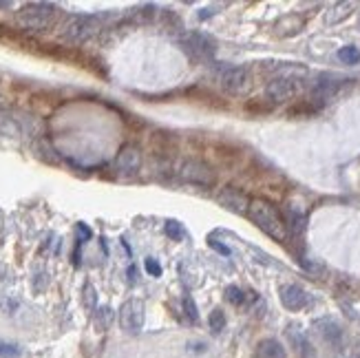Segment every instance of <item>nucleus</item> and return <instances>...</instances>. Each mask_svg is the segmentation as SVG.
Masks as SVG:
<instances>
[{
	"label": "nucleus",
	"mask_w": 360,
	"mask_h": 358,
	"mask_svg": "<svg viewBox=\"0 0 360 358\" xmlns=\"http://www.w3.org/2000/svg\"><path fill=\"white\" fill-rule=\"evenodd\" d=\"M248 215L259 226V230H263L274 241L288 239V226H285L283 215L277 210V206H272L266 199H252Z\"/></svg>",
	"instance_id": "obj_1"
},
{
	"label": "nucleus",
	"mask_w": 360,
	"mask_h": 358,
	"mask_svg": "<svg viewBox=\"0 0 360 358\" xmlns=\"http://www.w3.org/2000/svg\"><path fill=\"white\" fill-rule=\"evenodd\" d=\"M16 23L20 29L42 34L54 29L58 23V7L51 3H29L16 14Z\"/></svg>",
	"instance_id": "obj_2"
},
{
	"label": "nucleus",
	"mask_w": 360,
	"mask_h": 358,
	"mask_svg": "<svg viewBox=\"0 0 360 358\" xmlns=\"http://www.w3.org/2000/svg\"><path fill=\"white\" fill-rule=\"evenodd\" d=\"M102 29V16L95 14H71L60 27V36L73 42V45H80V42H87L93 38L98 31Z\"/></svg>",
	"instance_id": "obj_3"
},
{
	"label": "nucleus",
	"mask_w": 360,
	"mask_h": 358,
	"mask_svg": "<svg viewBox=\"0 0 360 358\" xmlns=\"http://www.w3.org/2000/svg\"><path fill=\"white\" fill-rule=\"evenodd\" d=\"M179 177H182L184 184L190 186H199V188H215L217 186V171L213 164H208L204 160H197V157H188L177 168Z\"/></svg>",
	"instance_id": "obj_4"
},
{
	"label": "nucleus",
	"mask_w": 360,
	"mask_h": 358,
	"mask_svg": "<svg viewBox=\"0 0 360 358\" xmlns=\"http://www.w3.org/2000/svg\"><path fill=\"white\" fill-rule=\"evenodd\" d=\"M182 47L186 51V56L193 60V62H208L213 60L215 56V40L206 36V34H199V31H188L182 40Z\"/></svg>",
	"instance_id": "obj_5"
},
{
	"label": "nucleus",
	"mask_w": 360,
	"mask_h": 358,
	"mask_svg": "<svg viewBox=\"0 0 360 358\" xmlns=\"http://www.w3.org/2000/svg\"><path fill=\"white\" fill-rule=\"evenodd\" d=\"M146 321V310L142 299H129L120 308V328L126 334H140Z\"/></svg>",
	"instance_id": "obj_6"
},
{
	"label": "nucleus",
	"mask_w": 360,
	"mask_h": 358,
	"mask_svg": "<svg viewBox=\"0 0 360 358\" xmlns=\"http://www.w3.org/2000/svg\"><path fill=\"white\" fill-rule=\"evenodd\" d=\"M219 87L224 89L228 96H241L250 87V73L246 67L230 65L219 71Z\"/></svg>",
	"instance_id": "obj_7"
},
{
	"label": "nucleus",
	"mask_w": 360,
	"mask_h": 358,
	"mask_svg": "<svg viewBox=\"0 0 360 358\" xmlns=\"http://www.w3.org/2000/svg\"><path fill=\"white\" fill-rule=\"evenodd\" d=\"M296 93H299V80L290 78V76H279V78L270 80L268 89H266V96L272 104L290 102Z\"/></svg>",
	"instance_id": "obj_8"
},
{
	"label": "nucleus",
	"mask_w": 360,
	"mask_h": 358,
	"mask_svg": "<svg viewBox=\"0 0 360 358\" xmlns=\"http://www.w3.org/2000/svg\"><path fill=\"white\" fill-rule=\"evenodd\" d=\"M142 162H144V155H142L140 146L124 144L118 157H115V171L120 175H135V173H140Z\"/></svg>",
	"instance_id": "obj_9"
},
{
	"label": "nucleus",
	"mask_w": 360,
	"mask_h": 358,
	"mask_svg": "<svg viewBox=\"0 0 360 358\" xmlns=\"http://www.w3.org/2000/svg\"><path fill=\"white\" fill-rule=\"evenodd\" d=\"M281 303L285 310L290 312H301L305 310L307 305H310V294H307L301 286H296V283H288V286L281 288Z\"/></svg>",
	"instance_id": "obj_10"
},
{
	"label": "nucleus",
	"mask_w": 360,
	"mask_h": 358,
	"mask_svg": "<svg viewBox=\"0 0 360 358\" xmlns=\"http://www.w3.org/2000/svg\"><path fill=\"white\" fill-rule=\"evenodd\" d=\"M219 202L224 204L226 208H230L232 213H239V215H248V210H250L252 199H250V197H248L246 193L237 191V188H224V193L219 195Z\"/></svg>",
	"instance_id": "obj_11"
},
{
	"label": "nucleus",
	"mask_w": 360,
	"mask_h": 358,
	"mask_svg": "<svg viewBox=\"0 0 360 358\" xmlns=\"http://www.w3.org/2000/svg\"><path fill=\"white\" fill-rule=\"evenodd\" d=\"M257 358H288L285 347L277 339H263L257 343V350H254Z\"/></svg>",
	"instance_id": "obj_12"
},
{
	"label": "nucleus",
	"mask_w": 360,
	"mask_h": 358,
	"mask_svg": "<svg viewBox=\"0 0 360 358\" xmlns=\"http://www.w3.org/2000/svg\"><path fill=\"white\" fill-rule=\"evenodd\" d=\"M288 339L292 341V345L296 347V352H299L301 358L312 356L310 341H307V336H305L299 328H294V325H290V328H288Z\"/></svg>",
	"instance_id": "obj_13"
},
{
	"label": "nucleus",
	"mask_w": 360,
	"mask_h": 358,
	"mask_svg": "<svg viewBox=\"0 0 360 358\" xmlns=\"http://www.w3.org/2000/svg\"><path fill=\"white\" fill-rule=\"evenodd\" d=\"M352 12H354V3H336V5L330 7L325 20H327V25H338V23H343V20H347L349 16H352Z\"/></svg>",
	"instance_id": "obj_14"
},
{
	"label": "nucleus",
	"mask_w": 360,
	"mask_h": 358,
	"mask_svg": "<svg viewBox=\"0 0 360 358\" xmlns=\"http://www.w3.org/2000/svg\"><path fill=\"white\" fill-rule=\"evenodd\" d=\"M316 328H319V332H321L323 339L330 341V343H338V341H341V336H343L341 328H338V325H336L334 321H330V319L319 321V323H316Z\"/></svg>",
	"instance_id": "obj_15"
},
{
	"label": "nucleus",
	"mask_w": 360,
	"mask_h": 358,
	"mask_svg": "<svg viewBox=\"0 0 360 358\" xmlns=\"http://www.w3.org/2000/svg\"><path fill=\"white\" fill-rule=\"evenodd\" d=\"M113 310L111 308H100V310H95V328H98V332H107L111 325H113Z\"/></svg>",
	"instance_id": "obj_16"
},
{
	"label": "nucleus",
	"mask_w": 360,
	"mask_h": 358,
	"mask_svg": "<svg viewBox=\"0 0 360 358\" xmlns=\"http://www.w3.org/2000/svg\"><path fill=\"white\" fill-rule=\"evenodd\" d=\"M208 325H210V332L213 334H221L224 332V328H226V314H224V310H213L208 314Z\"/></svg>",
	"instance_id": "obj_17"
},
{
	"label": "nucleus",
	"mask_w": 360,
	"mask_h": 358,
	"mask_svg": "<svg viewBox=\"0 0 360 358\" xmlns=\"http://www.w3.org/2000/svg\"><path fill=\"white\" fill-rule=\"evenodd\" d=\"M166 235L171 237L173 241H184L188 233H186L184 224H179L177 219H168L166 221Z\"/></svg>",
	"instance_id": "obj_18"
},
{
	"label": "nucleus",
	"mask_w": 360,
	"mask_h": 358,
	"mask_svg": "<svg viewBox=\"0 0 360 358\" xmlns=\"http://www.w3.org/2000/svg\"><path fill=\"white\" fill-rule=\"evenodd\" d=\"M82 303L89 312L98 310V292H95V288L91 286V283H87V286L82 288Z\"/></svg>",
	"instance_id": "obj_19"
},
{
	"label": "nucleus",
	"mask_w": 360,
	"mask_h": 358,
	"mask_svg": "<svg viewBox=\"0 0 360 358\" xmlns=\"http://www.w3.org/2000/svg\"><path fill=\"white\" fill-rule=\"evenodd\" d=\"M226 299L228 303H232L235 308H241V305H246V292H243L239 286H228L226 288Z\"/></svg>",
	"instance_id": "obj_20"
},
{
	"label": "nucleus",
	"mask_w": 360,
	"mask_h": 358,
	"mask_svg": "<svg viewBox=\"0 0 360 358\" xmlns=\"http://www.w3.org/2000/svg\"><path fill=\"white\" fill-rule=\"evenodd\" d=\"M155 12H157L155 5H144L140 9H135L133 20H135V23H140V25H146V23H151V20L155 18Z\"/></svg>",
	"instance_id": "obj_21"
},
{
	"label": "nucleus",
	"mask_w": 360,
	"mask_h": 358,
	"mask_svg": "<svg viewBox=\"0 0 360 358\" xmlns=\"http://www.w3.org/2000/svg\"><path fill=\"white\" fill-rule=\"evenodd\" d=\"M338 60L345 62V65H358L360 62V51L356 47H343L341 51H338Z\"/></svg>",
	"instance_id": "obj_22"
},
{
	"label": "nucleus",
	"mask_w": 360,
	"mask_h": 358,
	"mask_svg": "<svg viewBox=\"0 0 360 358\" xmlns=\"http://www.w3.org/2000/svg\"><path fill=\"white\" fill-rule=\"evenodd\" d=\"M184 312L190 323H197L199 321V312H197V305H195V299L190 297V294H186L184 297Z\"/></svg>",
	"instance_id": "obj_23"
},
{
	"label": "nucleus",
	"mask_w": 360,
	"mask_h": 358,
	"mask_svg": "<svg viewBox=\"0 0 360 358\" xmlns=\"http://www.w3.org/2000/svg\"><path fill=\"white\" fill-rule=\"evenodd\" d=\"M18 356H20V347L18 345L0 341V358H18Z\"/></svg>",
	"instance_id": "obj_24"
},
{
	"label": "nucleus",
	"mask_w": 360,
	"mask_h": 358,
	"mask_svg": "<svg viewBox=\"0 0 360 358\" xmlns=\"http://www.w3.org/2000/svg\"><path fill=\"white\" fill-rule=\"evenodd\" d=\"M144 266H146V272L151 277H162V266H160V261L157 259H153V257H146V261H144Z\"/></svg>",
	"instance_id": "obj_25"
},
{
	"label": "nucleus",
	"mask_w": 360,
	"mask_h": 358,
	"mask_svg": "<svg viewBox=\"0 0 360 358\" xmlns=\"http://www.w3.org/2000/svg\"><path fill=\"white\" fill-rule=\"evenodd\" d=\"M208 246H210V248H213V250H217V252H219V255H224V257H230V248H228L226 244H219V241H217V239H213V237H210V239H208Z\"/></svg>",
	"instance_id": "obj_26"
},
{
	"label": "nucleus",
	"mask_w": 360,
	"mask_h": 358,
	"mask_svg": "<svg viewBox=\"0 0 360 358\" xmlns=\"http://www.w3.org/2000/svg\"><path fill=\"white\" fill-rule=\"evenodd\" d=\"M16 308H18V301H12V299L0 297V310H3L5 314H14Z\"/></svg>",
	"instance_id": "obj_27"
},
{
	"label": "nucleus",
	"mask_w": 360,
	"mask_h": 358,
	"mask_svg": "<svg viewBox=\"0 0 360 358\" xmlns=\"http://www.w3.org/2000/svg\"><path fill=\"white\" fill-rule=\"evenodd\" d=\"M188 350H193V352L201 354V352H206V345H204V343H188Z\"/></svg>",
	"instance_id": "obj_28"
},
{
	"label": "nucleus",
	"mask_w": 360,
	"mask_h": 358,
	"mask_svg": "<svg viewBox=\"0 0 360 358\" xmlns=\"http://www.w3.org/2000/svg\"><path fill=\"white\" fill-rule=\"evenodd\" d=\"M129 283H137V268L135 266L129 268Z\"/></svg>",
	"instance_id": "obj_29"
},
{
	"label": "nucleus",
	"mask_w": 360,
	"mask_h": 358,
	"mask_svg": "<svg viewBox=\"0 0 360 358\" xmlns=\"http://www.w3.org/2000/svg\"><path fill=\"white\" fill-rule=\"evenodd\" d=\"M78 230H80V235H84V239H89L91 237V230L84 226V224H78Z\"/></svg>",
	"instance_id": "obj_30"
},
{
	"label": "nucleus",
	"mask_w": 360,
	"mask_h": 358,
	"mask_svg": "<svg viewBox=\"0 0 360 358\" xmlns=\"http://www.w3.org/2000/svg\"><path fill=\"white\" fill-rule=\"evenodd\" d=\"M7 279H9V270H7V266L0 263V281H7Z\"/></svg>",
	"instance_id": "obj_31"
}]
</instances>
